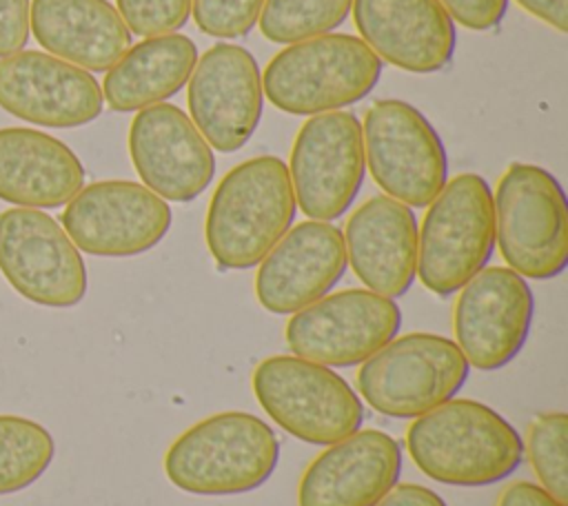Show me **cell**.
I'll use <instances>...</instances> for the list:
<instances>
[{"instance_id":"6da1fadb","label":"cell","mask_w":568,"mask_h":506,"mask_svg":"<svg viewBox=\"0 0 568 506\" xmlns=\"http://www.w3.org/2000/svg\"><path fill=\"white\" fill-rule=\"evenodd\" d=\"M406 451L426 477L462 488L504 482L524 462L519 431L470 397H453L415 417L406 428Z\"/></svg>"},{"instance_id":"7a4b0ae2","label":"cell","mask_w":568,"mask_h":506,"mask_svg":"<svg viewBox=\"0 0 568 506\" xmlns=\"http://www.w3.org/2000/svg\"><path fill=\"white\" fill-rule=\"evenodd\" d=\"M295 213L286 162L277 155H255L217 182L204 220L206 249L220 269L257 266L293 226Z\"/></svg>"},{"instance_id":"3957f363","label":"cell","mask_w":568,"mask_h":506,"mask_svg":"<svg viewBox=\"0 0 568 506\" xmlns=\"http://www.w3.org/2000/svg\"><path fill=\"white\" fill-rule=\"evenodd\" d=\"M280 439L257 415L224 411L182 431L164 453L166 479L191 495H242L271 479Z\"/></svg>"},{"instance_id":"277c9868","label":"cell","mask_w":568,"mask_h":506,"mask_svg":"<svg viewBox=\"0 0 568 506\" xmlns=\"http://www.w3.org/2000/svg\"><path fill=\"white\" fill-rule=\"evenodd\" d=\"M384 62L362 38L324 33L277 51L262 73L266 100L291 115L342 111L379 82Z\"/></svg>"},{"instance_id":"5b68a950","label":"cell","mask_w":568,"mask_h":506,"mask_svg":"<svg viewBox=\"0 0 568 506\" xmlns=\"http://www.w3.org/2000/svg\"><path fill=\"white\" fill-rule=\"evenodd\" d=\"M495 242L508 269L526 280H552L568 266V200L544 166L515 162L493 191Z\"/></svg>"},{"instance_id":"8992f818","label":"cell","mask_w":568,"mask_h":506,"mask_svg":"<svg viewBox=\"0 0 568 506\" xmlns=\"http://www.w3.org/2000/svg\"><path fill=\"white\" fill-rule=\"evenodd\" d=\"M493 251V189L479 173H459L426 209L417 235V277L437 297H448L488 266Z\"/></svg>"},{"instance_id":"52a82bcc","label":"cell","mask_w":568,"mask_h":506,"mask_svg":"<svg viewBox=\"0 0 568 506\" xmlns=\"http://www.w3.org/2000/svg\"><path fill=\"white\" fill-rule=\"evenodd\" d=\"M262 411L288 435L313 446L335 444L364 424L355 388L331 366L297 355H271L251 375Z\"/></svg>"},{"instance_id":"ba28073f","label":"cell","mask_w":568,"mask_h":506,"mask_svg":"<svg viewBox=\"0 0 568 506\" xmlns=\"http://www.w3.org/2000/svg\"><path fill=\"white\" fill-rule=\"evenodd\" d=\"M470 375L459 346L437 333L393 337L357 371V393L395 419H415L453 399Z\"/></svg>"},{"instance_id":"9c48e42d","label":"cell","mask_w":568,"mask_h":506,"mask_svg":"<svg viewBox=\"0 0 568 506\" xmlns=\"http://www.w3.org/2000/svg\"><path fill=\"white\" fill-rule=\"evenodd\" d=\"M366 166L384 195L428 206L448 182V153L433 122L410 102L377 100L362 122Z\"/></svg>"},{"instance_id":"30bf717a","label":"cell","mask_w":568,"mask_h":506,"mask_svg":"<svg viewBox=\"0 0 568 506\" xmlns=\"http://www.w3.org/2000/svg\"><path fill=\"white\" fill-rule=\"evenodd\" d=\"M286 166L297 209L308 220L342 217L366 175L362 122L351 111L311 115L295 135Z\"/></svg>"},{"instance_id":"8fae6325","label":"cell","mask_w":568,"mask_h":506,"mask_svg":"<svg viewBox=\"0 0 568 506\" xmlns=\"http://www.w3.org/2000/svg\"><path fill=\"white\" fill-rule=\"evenodd\" d=\"M399 326L402 311L395 300L368 289H344L293 313L284 337L297 357L348 368L397 337Z\"/></svg>"},{"instance_id":"7c38bea8","label":"cell","mask_w":568,"mask_h":506,"mask_svg":"<svg viewBox=\"0 0 568 506\" xmlns=\"http://www.w3.org/2000/svg\"><path fill=\"white\" fill-rule=\"evenodd\" d=\"M0 271L29 302L69 308L87 295V266L67 231L44 211L0 213Z\"/></svg>"},{"instance_id":"4fadbf2b","label":"cell","mask_w":568,"mask_h":506,"mask_svg":"<svg viewBox=\"0 0 568 506\" xmlns=\"http://www.w3.org/2000/svg\"><path fill=\"white\" fill-rule=\"evenodd\" d=\"M173 222L166 200L140 182L100 180L82 186L62 211V229L98 257H133L158 246Z\"/></svg>"},{"instance_id":"5bb4252c","label":"cell","mask_w":568,"mask_h":506,"mask_svg":"<svg viewBox=\"0 0 568 506\" xmlns=\"http://www.w3.org/2000/svg\"><path fill=\"white\" fill-rule=\"evenodd\" d=\"M532 317L535 295L528 280L508 266H486L457 291L453 342L470 366L499 371L526 346Z\"/></svg>"},{"instance_id":"9a60e30c","label":"cell","mask_w":568,"mask_h":506,"mask_svg":"<svg viewBox=\"0 0 568 506\" xmlns=\"http://www.w3.org/2000/svg\"><path fill=\"white\" fill-rule=\"evenodd\" d=\"M189 118L211 149L240 151L255 133L262 111V71L248 49L217 42L197 58L189 78Z\"/></svg>"},{"instance_id":"2e32d148","label":"cell","mask_w":568,"mask_h":506,"mask_svg":"<svg viewBox=\"0 0 568 506\" xmlns=\"http://www.w3.org/2000/svg\"><path fill=\"white\" fill-rule=\"evenodd\" d=\"M129 155L146 189L166 202L200 198L215 175V155L175 104L140 109L129 126Z\"/></svg>"},{"instance_id":"e0dca14e","label":"cell","mask_w":568,"mask_h":506,"mask_svg":"<svg viewBox=\"0 0 568 506\" xmlns=\"http://www.w3.org/2000/svg\"><path fill=\"white\" fill-rule=\"evenodd\" d=\"M346 266L344 235L335 224L300 222L257 264L255 297L268 313L293 315L328 295Z\"/></svg>"},{"instance_id":"ac0fdd59","label":"cell","mask_w":568,"mask_h":506,"mask_svg":"<svg viewBox=\"0 0 568 506\" xmlns=\"http://www.w3.org/2000/svg\"><path fill=\"white\" fill-rule=\"evenodd\" d=\"M0 107L40 126H82L104 107L98 80L51 53L18 51L0 60Z\"/></svg>"},{"instance_id":"d6986e66","label":"cell","mask_w":568,"mask_h":506,"mask_svg":"<svg viewBox=\"0 0 568 506\" xmlns=\"http://www.w3.org/2000/svg\"><path fill=\"white\" fill-rule=\"evenodd\" d=\"M402 464L395 437L359 428L308 462L297 484V506H377L399 482Z\"/></svg>"},{"instance_id":"ffe728a7","label":"cell","mask_w":568,"mask_h":506,"mask_svg":"<svg viewBox=\"0 0 568 506\" xmlns=\"http://www.w3.org/2000/svg\"><path fill=\"white\" fill-rule=\"evenodd\" d=\"M351 13L382 62L410 73H437L453 62L457 29L437 0H353Z\"/></svg>"},{"instance_id":"44dd1931","label":"cell","mask_w":568,"mask_h":506,"mask_svg":"<svg viewBox=\"0 0 568 506\" xmlns=\"http://www.w3.org/2000/svg\"><path fill=\"white\" fill-rule=\"evenodd\" d=\"M346 262L357 280L384 297L406 295L417 277V217L410 206L373 195L362 202L344 229Z\"/></svg>"},{"instance_id":"7402d4cb","label":"cell","mask_w":568,"mask_h":506,"mask_svg":"<svg viewBox=\"0 0 568 506\" xmlns=\"http://www.w3.org/2000/svg\"><path fill=\"white\" fill-rule=\"evenodd\" d=\"M84 186L80 158L36 129H0V200L24 209H55Z\"/></svg>"},{"instance_id":"603a6c76","label":"cell","mask_w":568,"mask_h":506,"mask_svg":"<svg viewBox=\"0 0 568 506\" xmlns=\"http://www.w3.org/2000/svg\"><path fill=\"white\" fill-rule=\"evenodd\" d=\"M29 27L47 51L84 71H109L133 36L106 0H33Z\"/></svg>"},{"instance_id":"cb8c5ba5","label":"cell","mask_w":568,"mask_h":506,"mask_svg":"<svg viewBox=\"0 0 568 506\" xmlns=\"http://www.w3.org/2000/svg\"><path fill=\"white\" fill-rule=\"evenodd\" d=\"M197 58V47L189 36L144 38L106 71L102 98L120 113L160 104L189 82Z\"/></svg>"},{"instance_id":"d4e9b609","label":"cell","mask_w":568,"mask_h":506,"mask_svg":"<svg viewBox=\"0 0 568 506\" xmlns=\"http://www.w3.org/2000/svg\"><path fill=\"white\" fill-rule=\"evenodd\" d=\"M51 433L22 415H0V495L31 486L53 462Z\"/></svg>"},{"instance_id":"484cf974","label":"cell","mask_w":568,"mask_h":506,"mask_svg":"<svg viewBox=\"0 0 568 506\" xmlns=\"http://www.w3.org/2000/svg\"><path fill=\"white\" fill-rule=\"evenodd\" d=\"M353 0H264L257 24L266 40L295 44L337 29Z\"/></svg>"},{"instance_id":"4316f807","label":"cell","mask_w":568,"mask_h":506,"mask_svg":"<svg viewBox=\"0 0 568 506\" xmlns=\"http://www.w3.org/2000/svg\"><path fill=\"white\" fill-rule=\"evenodd\" d=\"M524 453L539 479L561 504L568 502V415L564 411L541 413L528 426Z\"/></svg>"},{"instance_id":"83f0119b","label":"cell","mask_w":568,"mask_h":506,"mask_svg":"<svg viewBox=\"0 0 568 506\" xmlns=\"http://www.w3.org/2000/svg\"><path fill=\"white\" fill-rule=\"evenodd\" d=\"M264 0H191V13L202 33L213 38H242L260 18Z\"/></svg>"},{"instance_id":"f1b7e54d","label":"cell","mask_w":568,"mask_h":506,"mask_svg":"<svg viewBox=\"0 0 568 506\" xmlns=\"http://www.w3.org/2000/svg\"><path fill=\"white\" fill-rule=\"evenodd\" d=\"M126 29L142 38L175 33L191 16V0H115Z\"/></svg>"},{"instance_id":"f546056e","label":"cell","mask_w":568,"mask_h":506,"mask_svg":"<svg viewBox=\"0 0 568 506\" xmlns=\"http://www.w3.org/2000/svg\"><path fill=\"white\" fill-rule=\"evenodd\" d=\"M453 22L470 31H493L508 11V0H437Z\"/></svg>"},{"instance_id":"4dcf8cb0","label":"cell","mask_w":568,"mask_h":506,"mask_svg":"<svg viewBox=\"0 0 568 506\" xmlns=\"http://www.w3.org/2000/svg\"><path fill=\"white\" fill-rule=\"evenodd\" d=\"M29 0H0V58L18 53L29 38Z\"/></svg>"},{"instance_id":"1f68e13d","label":"cell","mask_w":568,"mask_h":506,"mask_svg":"<svg viewBox=\"0 0 568 506\" xmlns=\"http://www.w3.org/2000/svg\"><path fill=\"white\" fill-rule=\"evenodd\" d=\"M497 506H566L559 499H555L548 490H544L539 484L532 482H513L508 484L499 497Z\"/></svg>"},{"instance_id":"d6a6232c","label":"cell","mask_w":568,"mask_h":506,"mask_svg":"<svg viewBox=\"0 0 568 506\" xmlns=\"http://www.w3.org/2000/svg\"><path fill=\"white\" fill-rule=\"evenodd\" d=\"M377 506H448L442 495L422 484H395Z\"/></svg>"},{"instance_id":"836d02e7","label":"cell","mask_w":568,"mask_h":506,"mask_svg":"<svg viewBox=\"0 0 568 506\" xmlns=\"http://www.w3.org/2000/svg\"><path fill=\"white\" fill-rule=\"evenodd\" d=\"M528 13L544 20L559 33L568 31V0H517Z\"/></svg>"}]
</instances>
